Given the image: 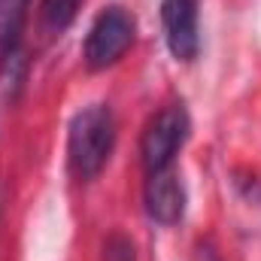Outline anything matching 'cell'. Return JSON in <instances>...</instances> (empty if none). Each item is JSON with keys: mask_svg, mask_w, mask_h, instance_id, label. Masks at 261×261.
Instances as JSON below:
<instances>
[{"mask_svg": "<svg viewBox=\"0 0 261 261\" xmlns=\"http://www.w3.org/2000/svg\"><path fill=\"white\" fill-rule=\"evenodd\" d=\"M116 149V116L103 103L79 110L67 134V161L76 179H94Z\"/></svg>", "mask_w": 261, "mask_h": 261, "instance_id": "6da1fadb", "label": "cell"}, {"mask_svg": "<svg viewBox=\"0 0 261 261\" xmlns=\"http://www.w3.org/2000/svg\"><path fill=\"white\" fill-rule=\"evenodd\" d=\"M134 34H137V21L125 6H107L94 24L88 28L85 37V49L82 58L88 70H107V67L119 64L125 58L130 46H134Z\"/></svg>", "mask_w": 261, "mask_h": 261, "instance_id": "7a4b0ae2", "label": "cell"}, {"mask_svg": "<svg viewBox=\"0 0 261 261\" xmlns=\"http://www.w3.org/2000/svg\"><path fill=\"white\" fill-rule=\"evenodd\" d=\"M189 130H192V122H189V113L182 103H167L164 110H158L149 119L143 140H140V155H143L146 173L173 167V158L186 146Z\"/></svg>", "mask_w": 261, "mask_h": 261, "instance_id": "3957f363", "label": "cell"}, {"mask_svg": "<svg viewBox=\"0 0 261 261\" xmlns=\"http://www.w3.org/2000/svg\"><path fill=\"white\" fill-rule=\"evenodd\" d=\"M197 9H200V0H161L164 40L176 61H195L200 52Z\"/></svg>", "mask_w": 261, "mask_h": 261, "instance_id": "277c9868", "label": "cell"}, {"mask_svg": "<svg viewBox=\"0 0 261 261\" xmlns=\"http://www.w3.org/2000/svg\"><path fill=\"white\" fill-rule=\"evenodd\" d=\"M146 213L158 225H176L186 213V189L173 167L155 170L146 179Z\"/></svg>", "mask_w": 261, "mask_h": 261, "instance_id": "5b68a950", "label": "cell"}, {"mask_svg": "<svg viewBox=\"0 0 261 261\" xmlns=\"http://www.w3.org/2000/svg\"><path fill=\"white\" fill-rule=\"evenodd\" d=\"M28 0H0V61L18 52Z\"/></svg>", "mask_w": 261, "mask_h": 261, "instance_id": "8992f818", "label": "cell"}, {"mask_svg": "<svg viewBox=\"0 0 261 261\" xmlns=\"http://www.w3.org/2000/svg\"><path fill=\"white\" fill-rule=\"evenodd\" d=\"M82 0H43V24L49 34H61L67 24L76 18Z\"/></svg>", "mask_w": 261, "mask_h": 261, "instance_id": "52a82bcc", "label": "cell"}]
</instances>
